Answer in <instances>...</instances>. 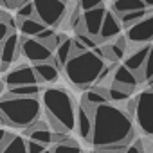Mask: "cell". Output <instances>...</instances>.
<instances>
[{
  "label": "cell",
  "instance_id": "1",
  "mask_svg": "<svg viewBox=\"0 0 153 153\" xmlns=\"http://www.w3.org/2000/svg\"><path fill=\"white\" fill-rule=\"evenodd\" d=\"M133 123L126 110L117 108L115 105H101L96 108L94 115V135L92 144L96 149L105 148H128L133 140Z\"/></svg>",
  "mask_w": 153,
  "mask_h": 153
},
{
  "label": "cell",
  "instance_id": "2",
  "mask_svg": "<svg viewBox=\"0 0 153 153\" xmlns=\"http://www.w3.org/2000/svg\"><path fill=\"white\" fill-rule=\"evenodd\" d=\"M43 108L54 131L68 133L78 124V108L74 106V99L70 92L61 87L43 90Z\"/></svg>",
  "mask_w": 153,
  "mask_h": 153
},
{
  "label": "cell",
  "instance_id": "3",
  "mask_svg": "<svg viewBox=\"0 0 153 153\" xmlns=\"http://www.w3.org/2000/svg\"><path fill=\"white\" fill-rule=\"evenodd\" d=\"M105 67L106 65L103 58H99L94 51H87L83 54L72 56L63 70L78 88H88L99 81V76L103 74Z\"/></svg>",
  "mask_w": 153,
  "mask_h": 153
},
{
  "label": "cell",
  "instance_id": "4",
  "mask_svg": "<svg viewBox=\"0 0 153 153\" xmlns=\"http://www.w3.org/2000/svg\"><path fill=\"white\" fill-rule=\"evenodd\" d=\"M42 103L38 97H2L0 114L2 124L15 128H29L40 117Z\"/></svg>",
  "mask_w": 153,
  "mask_h": 153
},
{
  "label": "cell",
  "instance_id": "5",
  "mask_svg": "<svg viewBox=\"0 0 153 153\" xmlns=\"http://www.w3.org/2000/svg\"><path fill=\"white\" fill-rule=\"evenodd\" d=\"M36 7V18L42 20L47 27L61 25L67 15V0H33Z\"/></svg>",
  "mask_w": 153,
  "mask_h": 153
},
{
  "label": "cell",
  "instance_id": "6",
  "mask_svg": "<svg viewBox=\"0 0 153 153\" xmlns=\"http://www.w3.org/2000/svg\"><path fill=\"white\" fill-rule=\"evenodd\" d=\"M135 119L140 130L153 137V90H144L137 96V114Z\"/></svg>",
  "mask_w": 153,
  "mask_h": 153
},
{
  "label": "cell",
  "instance_id": "7",
  "mask_svg": "<svg viewBox=\"0 0 153 153\" xmlns=\"http://www.w3.org/2000/svg\"><path fill=\"white\" fill-rule=\"evenodd\" d=\"M22 54L33 61L34 65L36 63H47V61H54V54H52V49L40 42L38 38H29V36H24L22 38Z\"/></svg>",
  "mask_w": 153,
  "mask_h": 153
},
{
  "label": "cell",
  "instance_id": "8",
  "mask_svg": "<svg viewBox=\"0 0 153 153\" xmlns=\"http://www.w3.org/2000/svg\"><path fill=\"white\" fill-rule=\"evenodd\" d=\"M38 83H40V79L34 72V67H29V65L16 67V68H13L11 72H7L4 76V85L7 88L24 87V85H38Z\"/></svg>",
  "mask_w": 153,
  "mask_h": 153
},
{
  "label": "cell",
  "instance_id": "9",
  "mask_svg": "<svg viewBox=\"0 0 153 153\" xmlns=\"http://www.w3.org/2000/svg\"><path fill=\"white\" fill-rule=\"evenodd\" d=\"M0 47H2V65H0V70L7 72L9 65L15 63L22 54V38L16 33H13L11 36H7L0 43Z\"/></svg>",
  "mask_w": 153,
  "mask_h": 153
},
{
  "label": "cell",
  "instance_id": "10",
  "mask_svg": "<svg viewBox=\"0 0 153 153\" xmlns=\"http://www.w3.org/2000/svg\"><path fill=\"white\" fill-rule=\"evenodd\" d=\"M106 13L108 11H106L105 6L90 9V11H85L83 13V31L87 34H90L92 38H99L103 24H105V18H106Z\"/></svg>",
  "mask_w": 153,
  "mask_h": 153
},
{
  "label": "cell",
  "instance_id": "11",
  "mask_svg": "<svg viewBox=\"0 0 153 153\" xmlns=\"http://www.w3.org/2000/svg\"><path fill=\"white\" fill-rule=\"evenodd\" d=\"M126 38L131 43H142V45L153 40V15H148L146 18L137 22L133 27H130L126 31Z\"/></svg>",
  "mask_w": 153,
  "mask_h": 153
},
{
  "label": "cell",
  "instance_id": "12",
  "mask_svg": "<svg viewBox=\"0 0 153 153\" xmlns=\"http://www.w3.org/2000/svg\"><path fill=\"white\" fill-rule=\"evenodd\" d=\"M139 78H137V74H133L126 65H119L115 70H114V76H112V85H117L128 92L135 90V87L139 85Z\"/></svg>",
  "mask_w": 153,
  "mask_h": 153
},
{
  "label": "cell",
  "instance_id": "13",
  "mask_svg": "<svg viewBox=\"0 0 153 153\" xmlns=\"http://www.w3.org/2000/svg\"><path fill=\"white\" fill-rule=\"evenodd\" d=\"M149 49H151V45H142V47H139L135 52H131L126 59H124V65L133 72V74H137V78L140 76V72H142V68H144V65H146V59H148V56H149Z\"/></svg>",
  "mask_w": 153,
  "mask_h": 153
},
{
  "label": "cell",
  "instance_id": "14",
  "mask_svg": "<svg viewBox=\"0 0 153 153\" xmlns=\"http://www.w3.org/2000/svg\"><path fill=\"white\" fill-rule=\"evenodd\" d=\"M121 18H117V15L114 11H108L106 13V18H105V24H103V29H101V34H99V42H108L112 38H119L121 34Z\"/></svg>",
  "mask_w": 153,
  "mask_h": 153
},
{
  "label": "cell",
  "instance_id": "15",
  "mask_svg": "<svg viewBox=\"0 0 153 153\" xmlns=\"http://www.w3.org/2000/svg\"><path fill=\"white\" fill-rule=\"evenodd\" d=\"M76 126H78L79 135L87 142H92V135H94V115L85 106L78 108V124H76Z\"/></svg>",
  "mask_w": 153,
  "mask_h": 153
},
{
  "label": "cell",
  "instance_id": "16",
  "mask_svg": "<svg viewBox=\"0 0 153 153\" xmlns=\"http://www.w3.org/2000/svg\"><path fill=\"white\" fill-rule=\"evenodd\" d=\"M108 101H110L108 99V88L99 87V85H96L94 88L87 90L83 94V99H81L83 105H88V106H94V108H97L101 105H106Z\"/></svg>",
  "mask_w": 153,
  "mask_h": 153
},
{
  "label": "cell",
  "instance_id": "17",
  "mask_svg": "<svg viewBox=\"0 0 153 153\" xmlns=\"http://www.w3.org/2000/svg\"><path fill=\"white\" fill-rule=\"evenodd\" d=\"M34 72L38 76L40 83H52L58 79V74H59V68L56 65V58L54 61H47V63H36L34 65Z\"/></svg>",
  "mask_w": 153,
  "mask_h": 153
},
{
  "label": "cell",
  "instance_id": "18",
  "mask_svg": "<svg viewBox=\"0 0 153 153\" xmlns=\"http://www.w3.org/2000/svg\"><path fill=\"white\" fill-rule=\"evenodd\" d=\"M18 29L24 36L36 38L38 34H42L47 29V25L38 18H27V20H18Z\"/></svg>",
  "mask_w": 153,
  "mask_h": 153
},
{
  "label": "cell",
  "instance_id": "19",
  "mask_svg": "<svg viewBox=\"0 0 153 153\" xmlns=\"http://www.w3.org/2000/svg\"><path fill=\"white\" fill-rule=\"evenodd\" d=\"M38 94H43V87L24 85V87H11L2 97H38Z\"/></svg>",
  "mask_w": 153,
  "mask_h": 153
},
{
  "label": "cell",
  "instance_id": "20",
  "mask_svg": "<svg viewBox=\"0 0 153 153\" xmlns=\"http://www.w3.org/2000/svg\"><path fill=\"white\" fill-rule=\"evenodd\" d=\"M146 7L144 0H115L112 4V11L115 15H124V13H131V11H142Z\"/></svg>",
  "mask_w": 153,
  "mask_h": 153
},
{
  "label": "cell",
  "instance_id": "21",
  "mask_svg": "<svg viewBox=\"0 0 153 153\" xmlns=\"http://www.w3.org/2000/svg\"><path fill=\"white\" fill-rule=\"evenodd\" d=\"M72 56H74V40L68 38L65 43H61V45L56 49L54 58H56V65H58V68H65V65L72 59Z\"/></svg>",
  "mask_w": 153,
  "mask_h": 153
},
{
  "label": "cell",
  "instance_id": "22",
  "mask_svg": "<svg viewBox=\"0 0 153 153\" xmlns=\"http://www.w3.org/2000/svg\"><path fill=\"white\" fill-rule=\"evenodd\" d=\"M124 52H126V49L119 47L117 43H112V45H105V47H103L105 58H106L108 61H112V63H117L119 59H123V58H124Z\"/></svg>",
  "mask_w": 153,
  "mask_h": 153
},
{
  "label": "cell",
  "instance_id": "23",
  "mask_svg": "<svg viewBox=\"0 0 153 153\" xmlns=\"http://www.w3.org/2000/svg\"><path fill=\"white\" fill-rule=\"evenodd\" d=\"M148 16V13H146V9H142V11H131V13H124V15H121L119 18H121V24L124 25V27H133L137 22H140L142 18H146Z\"/></svg>",
  "mask_w": 153,
  "mask_h": 153
},
{
  "label": "cell",
  "instance_id": "24",
  "mask_svg": "<svg viewBox=\"0 0 153 153\" xmlns=\"http://www.w3.org/2000/svg\"><path fill=\"white\" fill-rule=\"evenodd\" d=\"M2 153H29V149H27V140H25L24 137L16 135V139H15L7 148H4Z\"/></svg>",
  "mask_w": 153,
  "mask_h": 153
},
{
  "label": "cell",
  "instance_id": "25",
  "mask_svg": "<svg viewBox=\"0 0 153 153\" xmlns=\"http://www.w3.org/2000/svg\"><path fill=\"white\" fill-rule=\"evenodd\" d=\"M139 79H140V81L153 83V45H151V49H149V56H148V59H146V65H144V68H142V72H140V76H139Z\"/></svg>",
  "mask_w": 153,
  "mask_h": 153
},
{
  "label": "cell",
  "instance_id": "26",
  "mask_svg": "<svg viewBox=\"0 0 153 153\" xmlns=\"http://www.w3.org/2000/svg\"><path fill=\"white\" fill-rule=\"evenodd\" d=\"M128 97H130V92L124 90V88H121V87H117V85H112V87L108 88V99H110V101L123 103V101H126Z\"/></svg>",
  "mask_w": 153,
  "mask_h": 153
},
{
  "label": "cell",
  "instance_id": "27",
  "mask_svg": "<svg viewBox=\"0 0 153 153\" xmlns=\"http://www.w3.org/2000/svg\"><path fill=\"white\" fill-rule=\"evenodd\" d=\"M31 140H36V142H42V144H45V146H49L51 142H52V131L47 128V130H34L33 133H29L27 135Z\"/></svg>",
  "mask_w": 153,
  "mask_h": 153
},
{
  "label": "cell",
  "instance_id": "28",
  "mask_svg": "<svg viewBox=\"0 0 153 153\" xmlns=\"http://www.w3.org/2000/svg\"><path fill=\"white\" fill-rule=\"evenodd\" d=\"M16 18L18 20H27V18H36V7H34V2H29L24 4L18 11H16Z\"/></svg>",
  "mask_w": 153,
  "mask_h": 153
},
{
  "label": "cell",
  "instance_id": "29",
  "mask_svg": "<svg viewBox=\"0 0 153 153\" xmlns=\"http://www.w3.org/2000/svg\"><path fill=\"white\" fill-rule=\"evenodd\" d=\"M52 151H54V153H81L79 146L76 144L72 139H70L68 142H65V144H56V146L52 148Z\"/></svg>",
  "mask_w": 153,
  "mask_h": 153
},
{
  "label": "cell",
  "instance_id": "30",
  "mask_svg": "<svg viewBox=\"0 0 153 153\" xmlns=\"http://www.w3.org/2000/svg\"><path fill=\"white\" fill-rule=\"evenodd\" d=\"M76 40H79V42H81L88 51H90V49H96V47H97V43H99V40H97V38H92V36H90V34H87L85 31H78V33H76Z\"/></svg>",
  "mask_w": 153,
  "mask_h": 153
},
{
  "label": "cell",
  "instance_id": "31",
  "mask_svg": "<svg viewBox=\"0 0 153 153\" xmlns=\"http://www.w3.org/2000/svg\"><path fill=\"white\" fill-rule=\"evenodd\" d=\"M101 6H103V0H79V9L83 13L96 9V7H101Z\"/></svg>",
  "mask_w": 153,
  "mask_h": 153
},
{
  "label": "cell",
  "instance_id": "32",
  "mask_svg": "<svg viewBox=\"0 0 153 153\" xmlns=\"http://www.w3.org/2000/svg\"><path fill=\"white\" fill-rule=\"evenodd\" d=\"M0 137H2V140H0V149H4V148H7L15 139H16V135L15 133H11V131H6V130H2L0 131Z\"/></svg>",
  "mask_w": 153,
  "mask_h": 153
},
{
  "label": "cell",
  "instance_id": "33",
  "mask_svg": "<svg viewBox=\"0 0 153 153\" xmlns=\"http://www.w3.org/2000/svg\"><path fill=\"white\" fill-rule=\"evenodd\" d=\"M27 149L29 153H45L47 151V146L42 144V142H36V140H27Z\"/></svg>",
  "mask_w": 153,
  "mask_h": 153
},
{
  "label": "cell",
  "instance_id": "34",
  "mask_svg": "<svg viewBox=\"0 0 153 153\" xmlns=\"http://www.w3.org/2000/svg\"><path fill=\"white\" fill-rule=\"evenodd\" d=\"M0 20H2V24H6V25H9L13 31H16V25H18V22H15L9 15H7V11H2L0 13Z\"/></svg>",
  "mask_w": 153,
  "mask_h": 153
},
{
  "label": "cell",
  "instance_id": "35",
  "mask_svg": "<svg viewBox=\"0 0 153 153\" xmlns=\"http://www.w3.org/2000/svg\"><path fill=\"white\" fill-rule=\"evenodd\" d=\"M124 153H144V149H142V140H135L131 146H128V148L124 149Z\"/></svg>",
  "mask_w": 153,
  "mask_h": 153
},
{
  "label": "cell",
  "instance_id": "36",
  "mask_svg": "<svg viewBox=\"0 0 153 153\" xmlns=\"http://www.w3.org/2000/svg\"><path fill=\"white\" fill-rule=\"evenodd\" d=\"M87 51H88V49H87V47H85L79 40H76V38H74V56L83 54V52H87Z\"/></svg>",
  "mask_w": 153,
  "mask_h": 153
},
{
  "label": "cell",
  "instance_id": "37",
  "mask_svg": "<svg viewBox=\"0 0 153 153\" xmlns=\"http://www.w3.org/2000/svg\"><path fill=\"white\" fill-rule=\"evenodd\" d=\"M144 4H146L148 7H153V0H144Z\"/></svg>",
  "mask_w": 153,
  "mask_h": 153
},
{
  "label": "cell",
  "instance_id": "38",
  "mask_svg": "<svg viewBox=\"0 0 153 153\" xmlns=\"http://www.w3.org/2000/svg\"><path fill=\"white\" fill-rule=\"evenodd\" d=\"M45 153H54V151H52V149H47V151H45Z\"/></svg>",
  "mask_w": 153,
  "mask_h": 153
},
{
  "label": "cell",
  "instance_id": "39",
  "mask_svg": "<svg viewBox=\"0 0 153 153\" xmlns=\"http://www.w3.org/2000/svg\"><path fill=\"white\" fill-rule=\"evenodd\" d=\"M94 153H103V151H99V149H96V151H94Z\"/></svg>",
  "mask_w": 153,
  "mask_h": 153
},
{
  "label": "cell",
  "instance_id": "40",
  "mask_svg": "<svg viewBox=\"0 0 153 153\" xmlns=\"http://www.w3.org/2000/svg\"><path fill=\"white\" fill-rule=\"evenodd\" d=\"M149 87H151V88H149V90H153V83H149Z\"/></svg>",
  "mask_w": 153,
  "mask_h": 153
},
{
  "label": "cell",
  "instance_id": "41",
  "mask_svg": "<svg viewBox=\"0 0 153 153\" xmlns=\"http://www.w3.org/2000/svg\"><path fill=\"white\" fill-rule=\"evenodd\" d=\"M114 2H115V0H114Z\"/></svg>",
  "mask_w": 153,
  "mask_h": 153
}]
</instances>
